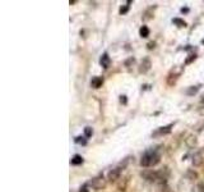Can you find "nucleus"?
Wrapping results in <instances>:
<instances>
[{"mask_svg": "<svg viewBox=\"0 0 204 192\" xmlns=\"http://www.w3.org/2000/svg\"><path fill=\"white\" fill-rule=\"evenodd\" d=\"M160 161V154L157 152V150H148L144 152V155L142 156L140 164L142 167H153V165L158 164Z\"/></svg>", "mask_w": 204, "mask_h": 192, "instance_id": "nucleus-1", "label": "nucleus"}, {"mask_svg": "<svg viewBox=\"0 0 204 192\" xmlns=\"http://www.w3.org/2000/svg\"><path fill=\"white\" fill-rule=\"evenodd\" d=\"M151 67H152V64H151V60L148 59V58H144V59L142 60V63H140L139 72H140V73H147L148 70L151 69Z\"/></svg>", "mask_w": 204, "mask_h": 192, "instance_id": "nucleus-2", "label": "nucleus"}, {"mask_svg": "<svg viewBox=\"0 0 204 192\" xmlns=\"http://www.w3.org/2000/svg\"><path fill=\"white\" fill-rule=\"evenodd\" d=\"M203 161H204V151H203V150H200L199 152H197V154L194 155L193 163H194L195 165H199V164H202Z\"/></svg>", "mask_w": 204, "mask_h": 192, "instance_id": "nucleus-3", "label": "nucleus"}, {"mask_svg": "<svg viewBox=\"0 0 204 192\" xmlns=\"http://www.w3.org/2000/svg\"><path fill=\"white\" fill-rule=\"evenodd\" d=\"M100 63H101V65L105 68V69H107V68L110 67V56L105 52V54L101 56V59H100Z\"/></svg>", "mask_w": 204, "mask_h": 192, "instance_id": "nucleus-4", "label": "nucleus"}, {"mask_svg": "<svg viewBox=\"0 0 204 192\" xmlns=\"http://www.w3.org/2000/svg\"><path fill=\"white\" fill-rule=\"evenodd\" d=\"M102 83H103V78L102 77H94V78H92L91 85H92V87L93 88H100L102 86Z\"/></svg>", "mask_w": 204, "mask_h": 192, "instance_id": "nucleus-5", "label": "nucleus"}, {"mask_svg": "<svg viewBox=\"0 0 204 192\" xmlns=\"http://www.w3.org/2000/svg\"><path fill=\"white\" fill-rule=\"evenodd\" d=\"M119 175H120V169H119V168L112 169L110 173H108V179L110 181H116L119 178Z\"/></svg>", "mask_w": 204, "mask_h": 192, "instance_id": "nucleus-6", "label": "nucleus"}, {"mask_svg": "<svg viewBox=\"0 0 204 192\" xmlns=\"http://www.w3.org/2000/svg\"><path fill=\"white\" fill-rule=\"evenodd\" d=\"M70 163L73 165H79V164H82V163H83V157H82L81 155H74V156L71 157Z\"/></svg>", "mask_w": 204, "mask_h": 192, "instance_id": "nucleus-7", "label": "nucleus"}, {"mask_svg": "<svg viewBox=\"0 0 204 192\" xmlns=\"http://www.w3.org/2000/svg\"><path fill=\"white\" fill-rule=\"evenodd\" d=\"M171 127H172V126H167V127H162L161 130H158L157 132L154 133V136H157V135H166V133H170Z\"/></svg>", "mask_w": 204, "mask_h": 192, "instance_id": "nucleus-8", "label": "nucleus"}, {"mask_svg": "<svg viewBox=\"0 0 204 192\" xmlns=\"http://www.w3.org/2000/svg\"><path fill=\"white\" fill-rule=\"evenodd\" d=\"M139 35L142 36V37H148V36H149V30H148L147 26H142V27H140Z\"/></svg>", "mask_w": 204, "mask_h": 192, "instance_id": "nucleus-9", "label": "nucleus"}, {"mask_svg": "<svg viewBox=\"0 0 204 192\" xmlns=\"http://www.w3.org/2000/svg\"><path fill=\"white\" fill-rule=\"evenodd\" d=\"M130 4H131V1H128V4H126L125 7H121L120 10H119V12H120V14H125V13L129 10V7H130Z\"/></svg>", "mask_w": 204, "mask_h": 192, "instance_id": "nucleus-10", "label": "nucleus"}, {"mask_svg": "<svg viewBox=\"0 0 204 192\" xmlns=\"http://www.w3.org/2000/svg\"><path fill=\"white\" fill-rule=\"evenodd\" d=\"M172 22H174L175 25H177V26H179V27H185V26H186V23H185L184 21L179 19V18H175V19L172 21Z\"/></svg>", "mask_w": 204, "mask_h": 192, "instance_id": "nucleus-11", "label": "nucleus"}, {"mask_svg": "<svg viewBox=\"0 0 204 192\" xmlns=\"http://www.w3.org/2000/svg\"><path fill=\"white\" fill-rule=\"evenodd\" d=\"M158 192H172V191H171L170 188H168L166 185H161V186H160V190H158Z\"/></svg>", "mask_w": 204, "mask_h": 192, "instance_id": "nucleus-12", "label": "nucleus"}, {"mask_svg": "<svg viewBox=\"0 0 204 192\" xmlns=\"http://www.w3.org/2000/svg\"><path fill=\"white\" fill-rule=\"evenodd\" d=\"M84 132H86V136H87V137H91L92 133H93V131H92L91 127H87L86 130H84Z\"/></svg>", "mask_w": 204, "mask_h": 192, "instance_id": "nucleus-13", "label": "nucleus"}, {"mask_svg": "<svg viewBox=\"0 0 204 192\" xmlns=\"http://www.w3.org/2000/svg\"><path fill=\"white\" fill-rule=\"evenodd\" d=\"M199 90V87H194V88H190L189 91H187V94L189 95H193V94H197V91Z\"/></svg>", "mask_w": 204, "mask_h": 192, "instance_id": "nucleus-14", "label": "nucleus"}, {"mask_svg": "<svg viewBox=\"0 0 204 192\" xmlns=\"http://www.w3.org/2000/svg\"><path fill=\"white\" fill-rule=\"evenodd\" d=\"M195 58H197V56H195V55H190V58H189V59L186 60V64H189V63H191L193 60H195Z\"/></svg>", "mask_w": 204, "mask_h": 192, "instance_id": "nucleus-15", "label": "nucleus"}, {"mask_svg": "<svg viewBox=\"0 0 204 192\" xmlns=\"http://www.w3.org/2000/svg\"><path fill=\"white\" fill-rule=\"evenodd\" d=\"M120 101L123 104H126V96H120Z\"/></svg>", "mask_w": 204, "mask_h": 192, "instance_id": "nucleus-16", "label": "nucleus"}, {"mask_svg": "<svg viewBox=\"0 0 204 192\" xmlns=\"http://www.w3.org/2000/svg\"><path fill=\"white\" fill-rule=\"evenodd\" d=\"M154 45H156L154 43H149V44H148V49H152V48H154Z\"/></svg>", "mask_w": 204, "mask_h": 192, "instance_id": "nucleus-17", "label": "nucleus"}, {"mask_svg": "<svg viewBox=\"0 0 204 192\" xmlns=\"http://www.w3.org/2000/svg\"><path fill=\"white\" fill-rule=\"evenodd\" d=\"M81 192H88V190H87V187H83L81 188Z\"/></svg>", "mask_w": 204, "mask_h": 192, "instance_id": "nucleus-18", "label": "nucleus"}, {"mask_svg": "<svg viewBox=\"0 0 204 192\" xmlns=\"http://www.w3.org/2000/svg\"><path fill=\"white\" fill-rule=\"evenodd\" d=\"M181 12H182V13H186V12H187V8H182Z\"/></svg>", "mask_w": 204, "mask_h": 192, "instance_id": "nucleus-19", "label": "nucleus"}, {"mask_svg": "<svg viewBox=\"0 0 204 192\" xmlns=\"http://www.w3.org/2000/svg\"><path fill=\"white\" fill-rule=\"evenodd\" d=\"M202 43H203V44H204V40H202Z\"/></svg>", "mask_w": 204, "mask_h": 192, "instance_id": "nucleus-20", "label": "nucleus"}]
</instances>
